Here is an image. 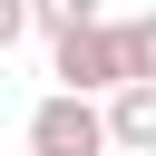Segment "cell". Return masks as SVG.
Returning a JSON list of instances; mask_svg holds the SVG:
<instances>
[{
	"label": "cell",
	"mask_w": 156,
	"mask_h": 156,
	"mask_svg": "<svg viewBox=\"0 0 156 156\" xmlns=\"http://www.w3.org/2000/svg\"><path fill=\"white\" fill-rule=\"evenodd\" d=\"M117 136H107V107L98 98H78V88H49L39 107H29V156H107Z\"/></svg>",
	"instance_id": "cell-2"
},
{
	"label": "cell",
	"mask_w": 156,
	"mask_h": 156,
	"mask_svg": "<svg viewBox=\"0 0 156 156\" xmlns=\"http://www.w3.org/2000/svg\"><path fill=\"white\" fill-rule=\"evenodd\" d=\"M29 29L68 39V29H98V0H29Z\"/></svg>",
	"instance_id": "cell-4"
},
{
	"label": "cell",
	"mask_w": 156,
	"mask_h": 156,
	"mask_svg": "<svg viewBox=\"0 0 156 156\" xmlns=\"http://www.w3.org/2000/svg\"><path fill=\"white\" fill-rule=\"evenodd\" d=\"M117 29H127V78L156 88V10H136V20H117Z\"/></svg>",
	"instance_id": "cell-5"
},
{
	"label": "cell",
	"mask_w": 156,
	"mask_h": 156,
	"mask_svg": "<svg viewBox=\"0 0 156 156\" xmlns=\"http://www.w3.org/2000/svg\"><path fill=\"white\" fill-rule=\"evenodd\" d=\"M107 136H117L127 156H156V88H146V78L107 98Z\"/></svg>",
	"instance_id": "cell-3"
},
{
	"label": "cell",
	"mask_w": 156,
	"mask_h": 156,
	"mask_svg": "<svg viewBox=\"0 0 156 156\" xmlns=\"http://www.w3.org/2000/svg\"><path fill=\"white\" fill-rule=\"evenodd\" d=\"M49 78H58V88H78V98H117V88H136V78H127V29H117V20H98V29L49 39Z\"/></svg>",
	"instance_id": "cell-1"
}]
</instances>
